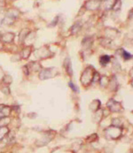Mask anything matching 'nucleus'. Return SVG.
<instances>
[{"mask_svg": "<svg viewBox=\"0 0 133 153\" xmlns=\"http://www.w3.org/2000/svg\"><path fill=\"white\" fill-rule=\"evenodd\" d=\"M1 41L3 43H5V44H10L13 41L14 39V34L13 33H11V32H8V33H4V35L1 36Z\"/></svg>", "mask_w": 133, "mask_h": 153, "instance_id": "nucleus-1", "label": "nucleus"}, {"mask_svg": "<svg viewBox=\"0 0 133 153\" xmlns=\"http://www.w3.org/2000/svg\"><path fill=\"white\" fill-rule=\"evenodd\" d=\"M19 11L17 10V9H15V8H12V9H9L8 11H7V13H5L7 16H9V17H12V18H13L14 20L19 16Z\"/></svg>", "mask_w": 133, "mask_h": 153, "instance_id": "nucleus-2", "label": "nucleus"}, {"mask_svg": "<svg viewBox=\"0 0 133 153\" xmlns=\"http://www.w3.org/2000/svg\"><path fill=\"white\" fill-rule=\"evenodd\" d=\"M11 112V107L10 106H4L3 109L0 111V118H4V117H8V115Z\"/></svg>", "mask_w": 133, "mask_h": 153, "instance_id": "nucleus-3", "label": "nucleus"}, {"mask_svg": "<svg viewBox=\"0 0 133 153\" xmlns=\"http://www.w3.org/2000/svg\"><path fill=\"white\" fill-rule=\"evenodd\" d=\"M51 71H52V69H44L43 71H41V73H40V74H39L40 79L44 80V79H47V78H51V76H52V75L50 74Z\"/></svg>", "mask_w": 133, "mask_h": 153, "instance_id": "nucleus-4", "label": "nucleus"}, {"mask_svg": "<svg viewBox=\"0 0 133 153\" xmlns=\"http://www.w3.org/2000/svg\"><path fill=\"white\" fill-rule=\"evenodd\" d=\"M28 33H29V31L28 29H26V28L22 29L21 33H20V35H19V41L22 43L24 40H26L28 36Z\"/></svg>", "mask_w": 133, "mask_h": 153, "instance_id": "nucleus-5", "label": "nucleus"}, {"mask_svg": "<svg viewBox=\"0 0 133 153\" xmlns=\"http://www.w3.org/2000/svg\"><path fill=\"white\" fill-rule=\"evenodd\" d=\"M30 53H31V48H30V47H26V48H24L22 51V59H27L29 57Z\"/></svg>", "mask_w": 133, "mask_h": 153, "instance_id": "nucleus-6", "label": "nucleus"}, {"mask_svg": "<svg viewBox=\"0 0 133 153\" xmlns=\"http://www.w3.org/2000/svg\"><path fill=\"white\" fill-rule=\"evenodd\" d=\"M8 133H9V129L7 127H0V140L4 139Z\"/></svg>", "mask_w": 133, "mask_h": 153, "instance_id": "nucleus-7", "label": "nucleus"}, {"mask_svg": "<svg viewBox=\"0 0 133 153\" xmlns=\"http://www.w3.org/2000/svg\"><path fill=\"white\" fill-rule=\"evenodd\" d=\"M3 82H4V85L9 86L13 82V78H12L11 75H4V78H3Z\"/></svg>", "mask_w": 133, "mask_h": 153, "instance_id": "nucleus-8", "label": "nucleus"}, {"mask_svg": "<svg viewBox=\"0 0 133 153\" xmlns=\"http://www.w3.org/2000/svg\"><path fill=\"white\" fill-rule=\"evenodd\" d=\"M1 91H2L4 94H6V95L10 94V89H9V88H8L7 85H4V87L1 88Z\"/></svg>", "mask_w": 133, "mask_h": 153, "instance_id": "nucleus-9", "label": "nucleus"}, {"mask_svg": "<svg viewBox=\"0 0 133 153\" xmlns=\"http://www.w3.org/2000/svg\"><path fill=\"white\" fill-rule=\"evenodd\" d=\"M108 61H109V58L108 56H103L101 58V59H100V62H101L102 65H106Z\"/></svg>", "mask_w": 133, "mask_h": 153, "instance_id": "nucleus-10", "label": "nucleus"}, {"mask_svg": "<svg viewBox=\"0 0 133 153\" xmlns=\"http://www.w3.org/2000/svg\"><path fill=\"white\" fill-rule=\"evenodd\" d=\"M4 16H5V14H4V13H0V24H2V23H3V21H4Z\"/></svg>", "mask_w": 133, "mask_h": 153, "instance_id": "nucleus-11", "label": "nucleus"}, {"mask_svg": "<svg viewBox=\"0 0 133 153\" xmlns=\"http://www.w3.org/2000/svg\"><path fill=\"white\" fill-rule=\"evenodd\" d=\"M68 84H69V86L72 88H73V89H74L75 91H76V88H75V86L73 85V83H72V82H69Z\"/></svg>", "mask_w": 133, "mask_h": 153, "instance_id": "nucleus-12", "label": "nucleus"}, {"mask_svg": "<svg viewBox=\"0 0 133 153\" xmlns=\"http://www.w3.org/2000/svg\"><path fill=\"white\" fill-rule=\"evenodd\" d=\"M3 47H4V43L0 40V50H1V49H3Z\"/></svg>", "mask_w": 133, "mask_h": 153, "instance_id": "nucleus-13", "label": "nucleus"}, {"mask_svg": "<svg viewBox=\"0 0 133 153\" xmlns=\"http://www.w3.org/2000/svg\"><path fill=\"white\" fill-rule=\"evenodd\" d=\"M4 106V105H0V111L3 109V107Z\"/></svg>", "mask_w": 133, "mask_h": 153, "instance_id": "nucleus-14", "label": "nucleus"}, {"mask_svg": "<svg viewBox=\"0 0 133 153\" xmlns=\"http://www.w3.org/2000/svg\"><path fill=\"white\" fill-rule=\"evenodd\" d=\"M12 1H16V0H12Z\"/></svg>", "mask_w": 133, "mask_h": 153, "instance_id": "nucleus-15", "label": "nucleus"}]
</instances>
